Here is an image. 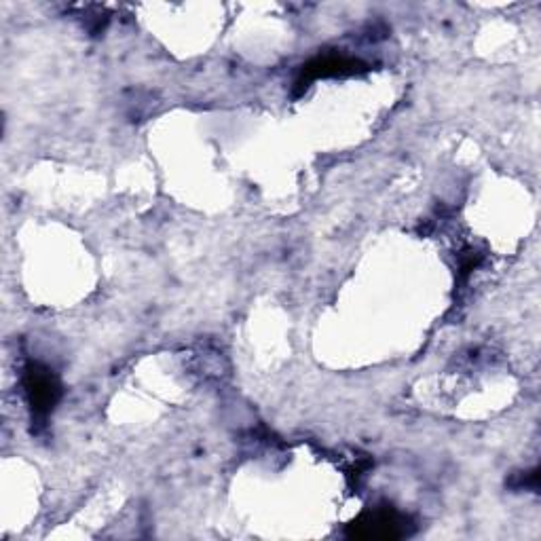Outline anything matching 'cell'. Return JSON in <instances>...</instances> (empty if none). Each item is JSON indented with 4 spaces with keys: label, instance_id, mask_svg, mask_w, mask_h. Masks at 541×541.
Masks as SVG:
<instances>
[{
    "label": "cell",
    "instance_id": "1",
    "mask_svg": "<svg viewBox=\"0 0 541 541\" xmlns=\"http://www.w3.org/2000/svg\"><path fill=\"white\" fill-rule=\"evenodd\" d=\"M406 533L408 531L404 527V518L398 516L394 510H379L370 516H362L349 527L351 537L362 539H398Z\"/></svg>",
    "mask_w": 541,
    "mask_h": 541
},
{
    "label": "cell",
    "instance_id": "2",
    "mask_svg": "<svg viewBox=\"0 0 541 541\" xmlns=\"http://www.w3.org/2000/svg\"><path fill=\"white\" fill-rule=\"evenodd\" d=\"M26 391L36 415H47L53 404L60 398V385L49 370L41 366H28L26 370Z\"/></svg>",
    "mask_w": 541,
    "mask_h": 541
},
{
    "label": "cell",
    "instance_id": "3",
    "mask_svg": "<svg viewBox=\"0 0 541 541\" xmlns=\"http://www.w3.org/2000/svg\"><path fill=\"white\" fill-rule=\"evenodd\" d=\"M358 66V62L345 60V58H322L315 60L305 68V77L307 79H317V77H330V74H343V72H353V68Z\"/></svg>",
    "mask_w": 541,
    "mask_h": 541
}]
</instances>
